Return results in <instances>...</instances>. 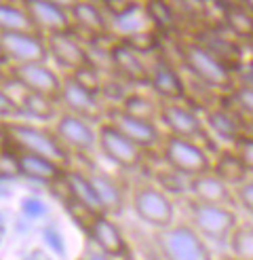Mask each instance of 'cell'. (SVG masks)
<instances>
[{
    "label": "cell",
    "mask_w": 253,
    "mask_h": 260,
    "mask_svg": "<svg viewBox=\"0 0 253 260\" xmlns=\"http://www.w3.org/2000/svg\"><path fill=\"white\" fill-rule=\"evenodd\" d=\"M180 59L184 63V68L194 76V81H198L209 91L224 93V91L232 89L236 85L234 70L228 63H224L218 55H213L209 49L196 43L194 38L180 45Z\"/></svg>",
    "instance_id": "1"
},
{
    "label": "cell",
    "mask_w": 253,
    "mask_h": 260,
    "mask_svg": "<svg viewBox=\"0 0 253 260\" xmlns=\"http://www.w3.org/2000/svg\"><path fill=\"white\" fill-rule=\"evenodd\" d=\"M5 129L9 134V142L17 150L40 154V157H47L68 170L70 150L61 144L53 129L34 125L30 121H5Z\"/></svg>",
    "instance_id": "2"
},
{
    "label": "cell",
    "mask_w": 253,
    "mask_h": 260,
    "mask_svg": "<svg viewBox=\"0 0 253 260\" xmlns=\"http://www.w3.org/2000/svg\"><path fill=\"white\" fill-rule=\"evenodd\" d=\"M152 239L162 260H215L209 243L188 222H173L154 231Z\"/></svg>",
    "instance_id": "3"
},
{
    "label": "cell",
    "mask_w": 253,
    "mask_h": 260,
    "mask_svg": "<svg viewBox=\"0 0 253 260\" xmlns=\"http://www.w3.org/2000/svg\"><path fill=\"white\" fill-rule=\"evenodd\" d=\"M188 220L186 222L192 226L198 235L207 243L228 245V239L238 226V214L236 207L228 205H207L198 203L194 199H188Z\"/></svg>",
    "instance_id": "4"
},
{
    "label": "cell",
    "mask_w": 253,
    "mask_h": 260,
    "mask_svg": "<svg viewBox=\"0 0 253 260\" xmlns=\"http://www.w3.org/2000/svg\"><path fill=\"white\" fill-rule=\"evenodd\" d=\"M160 157L171 172L184 178H192L211 172V154L209 150L194 140L164 136L160 142Z\"/></svg>",
    "instance_id": "5"
},
{
    "label": "cell",
    "mask_w": 253,
    "mask_h": 260,
    "mask_svg": "<svg viewBox=\"0 0 253 260\" xmlns=\"http://www.w3.org/2000/svg\"><path fill=\"white\" fill-rule=\"evenodd\" d=\"M133 214L152 231L167 229L175 222V203L158 184H139L131 192Z\"/></svg>",
    "instance_id": "6"
},
{
    "label": "cell",
    "mask_w": 253,
    "mask_h": 260,
    "mask_svg": "<svg viewBox=\"0 0 253 260\" xmlns=\"http://www.w3.org/2000/svg\"><path fill=\"white\" fill-rule=\"evenodd\" d=\"M158 123L164 127L167 136H177L186 140H211V134L207 132L202 114H198L190 104L186 102H160L158 106Z\"/></svg>",
    "instance_id": "7"
},
{
    "label": "cell",
    "mask_w": 253,
    "mask_h": 260,
    "mask_svg": "<svg viewBox=\"0 0 253 260\" xmlns=\"http://www.w3.org/2000/svg\"><path fill=\"white\" fill-rule=\"evenodd\" d=\"M97 150L120 170H137L144 161V148H139L112 123L104 121L97 127Z\"/></svg>",
    "instance_id": "8"
},
{
    "label": "cell",
    "mask_w": 253,
    "mask_h": 260,
    "mask_svg": "<svg viewBox=\"0 0 253 260\" xmlns=\"http://www.w3.org/2000/svg\"><path fill=\"white\" fill-rule=\"evenodd\" d=\"M59 104L66 108V112H72L93 125H101L108 116V110L101 104V95L82 87L72 74H63Z\"/></svg>",
    "instance_id": "9"
},
{
    "label": "cell",
    "mask_w": 253,
    "mask_h": 260,
    "mask_svg": "<svg viewBox=\"0 0 253 260\" xmlns=\"http://www.w3.org/2000/svg\"><path fill=\"white\" fill-rule=\"evenodd\" d=\"M9 72L25 91L47 95L59 102L63 76H59L47 61H32V63H11Z\"/></svg>",
    "instance_id": "10"
},
{
    "label": "cell",
    "mask_w": 253,
    "mask_h": 260,
    "mask_svg": "<svg viewBox=\"0 0 253 260\" xmlns=\"http://www.w3.org/2000/svg\"><path fill=\"white\" fill-rule=\"evenodd\" d=\"M53 132L68 150H76L82 154L97 150V129L93 127V123H89L72 112L63 110L57 116Z\"/></svg>",
    "instance_id": "11"
},
{
    "label": "cell",
    "mask_w": 253,
    "mask_h": 260,
    "mask_svg": "<svg viewBox=\"0 0 253 260\" xmlns=\"http://www.w3.org/2000/svg\"><path fill=\"white\" fill-rule=\"evenodd\" d=\"M0 43L11 63H32V61H47L49 47L47 36L40 32H7L0 34Z\"/></svg>",
    "instance_id": "12"
},
{
    "label": "cell",
    "mask_w": 253,
    "mask_h": 260,
    "mask_svg": "<svg viewBox=\"0 0 253 260\" xmlns=\"http://www.w3.org/2000/svg\"><path fill=\"white\" fill-rule=\"evenodd\" d=\"M148 87L154 91L160 102H184L186 100V83L180 70L167 57H154L148 63Z\"/></svg>",
    "instance_id": "13"
},
{
    "label": "cell",
    "mask_w": 253,
    "mask_h": 260,
    "mask_svg": "<svg viewBox=\"0 0 253 260\" xmlns=\"http://www.w3.org/2000/svg\"><path fill=\"white\" fill-rule=\"evenodd\" d=\"M106 121L112 123L114 127L118 129V132H122L131 142H135V144H137L139 148H144V150L154 148V146H160V142H162V138H164L154 121L137 119V116L126 114V112H122V110L116 108V106H112V108L108 110Z\"/></svg>",
    "instance_id": "14"
},
{
    "label": "cell",
    "mask_w": 253,
    "mask_h": 260,
    "mask_svg": "<svg viewBox=\"0 0 253 260\" xmlns=\"http://www.w3.org/2000/svg\"><path fill=\"white\" fill-rule=\"evenodd\" d=\"M47 47H49V57H53L55 63L63 70H68V74L87 66V63H93L91 55H89V47L74 32L47 36Z\"/></svg>",
    "instance_id": "15"
},
{
    "label": "cell",
    "mask_w": 253,
    "mask_h": 260,
    "mask_svg": "<svg viewBox=\"0 0 253 260\" xmlns=\"http://www.w3.org/2000/svg\"><path fill=\"white\" fill-rule=\"evenodd\" d=\"M89 239L95 245L97 250H101L108 258L120 260V258H129L131 250H129V241L122 235L120 226L114 222V220L106 214H99L91 226L87 229Z\"/></svg>",
    "instance_id": "16"
},
{
    "label": "cell",
    "mask_w": 253,
    "mask_h": 260,
    "mask_svg": "<svg viewBox=\"0 0 253 260\" xmlns=\"http://www.w3.org/2000/svg\"><path fill=\"white\" fill-rule=\"evenodd\" d=\"M21 7L30 15L36 32H45L47 36L72 32V17L68 9L51 3V0H23Z\"/></svg>",
    "instance_id": "17"
},
{
    "label": "cell",
    "mask_w": 253,
    "mask_h": 260,
    "mask_svg": "<svg viewBox=\"0 0 253 260\" xmlns=\"http://www.w3.org/2000/svg\"><path fill=\"white\" fill-rule=\"evenodd\" d=\"M13 157H15L17 176L38 182V184H47V186L61 184L63 178H66V172H68L66 167H61L59 163L51 161L47 157H40V154L17 150V154H13Z\"/></svg>",
    "instance_id": "18"
},
{
    "label": "cell",
    "mask_w": 253,
    "mask_h": 260,
    "mask_svg": "<svg viewBox=\"0 0 253 260\" xmlns=\"http://www.w3.org/2000/svg\"><path fill=\"white\" fill-rule=\"evenodd\" d=\"M194 41L200 43L205 49H209L213 55H218L234 72L238 70L240 63L247 59L243 55V45H240V41L228 32L224 25H222V28H205V30L196 32Z\"/></svg>",
    "instance_id": "19"
},
{
    "label": "cell",
    "mask_w": 253,
    "mask_h": 260,
    "mask_svg": "<svg viewBox=\"0 0 253 260\" xmlns=\"http://www.w3.org/2000/svg\"><path fill=\"white\" fill-rule=\"evenodd\" d=\"M186 192L190 194V199H194V201H198V203L236 207L234 188L228 186L224 180H220L218 176L211 174V172L188 178Z\"/></svg>",
    "instance_id": "20"
},
{
    "label": "cell",
    "mask_w": 253,
    "mask_h": 260,
    "mask_svg": "<svg viewBox=\"0 0 253 260\" xmlns=\"http://www.w3.org/2000/svg\"><path fill=\"white\" fill-rule=\"evenodd\" d=\"M110 59H112V74L120 76L122 81L131 85L148 87V63L144 61L142 53H137L124 43H116L110 47Z\"/></svg>",
    "instance_id": "21"
},
{
    "label": "cell",
    "mask_w": 253,
    "mask_h": 260,
    "mask_svg": "<svg viewBox=\"0 0 253 260\" xmlns=\"http://www.w3.org/2000/svg\"><path fill=\"white\" fill-rule=\"evenodd\" d=\"M202 121H205V127L211 134V138L226 142L228 146H232L243 136V121L232 110L222 106L220 102H218V106H209L202 112Z\"/></svg>",
    "instance_id": "22"
},
{
    "label": "cell",
    "mask_w": 253,
    "mask_h": 260,
    "mask_svg": "<svg viewBox=\"0 0 253 260\" xmlns=\"http://www.w3.org/2000/svg\"><path fill=\"white\" fill-rule=\"evenodd\" d=\"M211 174H215L220 180H224L228 186L236 188L238 184L251 176L247 172V167L243 163V159L236 154V150L232 146H226L222 150H215L211 157Z\"/></svg>",
    "instance_id": "23"
},
{
    "label": "cell",
    "mask_w": 253,
    "mask_h": 260,
    "mask_svg": "<svg viewBox=\"0 0 253 260\" xmlns=\"http://www.w3.org/2000/svg\"><path fill=\"white\" fill-rule=\"evenodd\" d=\"M91 182L97 190V197L101 203V210H104L106 216H120L124 205H126V197H124V190L112 176L104 174V172H91Z\"/></svg>",
    "instance_id": "24"
},
{
    "label": "cell",
    "mask_w": 253,
    "mask_h": 260,
    "mask_svg": "<svg viewBox=\"0 0 253 260\" xmlns=\"http://www.w3.org/2000/svg\"><path fill=\"white\" fill-rule=\"evenodd\" d=\"M63 188H66L68 197L74 199L76 203L85 205L87 210H91L95 214H104L101 203H99V197H97V190H95L93 182H91V176L89 174L78 172V170H68L66 178H63Z\"/></svg>",
    "instance_id": "25"
},
{
    "label": "cell",
    "mask_w": 253,
    "mask_h": 260,
    "mask_svg": "<svg viewBox=\"0 0 253 260\" xmlns=\"http://www.w3.org/2000/svg\"><path fill=\"white\" fill-rule=\"evenodd\" d=\"M70 17H72V23H76L80 30H85L87 34H91L95 38L106 36L110 32V19L91 0H78L70 9Z\"/></svg>",
    "instance_id": "26"
},
{
    "label": "cell",
    "mask_w": 253,
    "mask_h": 260,
    "mask_svg": "<svg viewBox=\"0 0 253 260\" xmlns=\"http://www.w3.org/2000/svg\"><path fill=\"white\" fill-rule=\"evenodd\" d=\"M222 23L238 41H247V43L253 41V13L249 9H245L243 5H238L236 0L224 5Z\"/></svg>",
    "instance_id": "27"
},
{
    "label": "cell",
    "mask_w": 253,
    "mask_h": 260,
    "mask_svg": "<svg viewBox=\"0 0 253 260\" xmlns=\"http://www.w3.org/2000/svg\"><path fill=\"white\" fill-rule=\"evenodd\" d=\"M55 100H51L47 95L34 93V91H23L19 98V106L23 110V116H28L30 121L38 123H49V121H57L59 108H57Z\"/></svg>",
    "instance_id": "28"
},
{
    "label": "cell",
    "mask_w": 253,
    "mask_h": 260,
    "mask_svg": "<svg viewBox=\"0 0 253 260\" xmlns=\"http://www.w3.org/2000/svg\"><path fill=\"white\" fill-rule=\"evenodd\" d=\"M220 104L232 110L240 121H251L253 119V87L249 85H234L232 89L220 93Z\"/></svg>",
    "instance_id": "29"
},
{
    "label": "cell",
    "mask_w": 253,
    "mask_h": 260,
    "mask_svg": "<svg viewBox=\"0 0 253 260\" xmlns=\"http://www.w3.org/2000/svg\"><path fill=\"white\" fill-rule=\"evenodd\" d=\"M7 32H36L23 7H17L13 3H0V34Z\"/></svg>",
    "instance_id": "30"
},
{
    "label": "cell",
    "mask_w": 253,
    "mask_h": 260,
    "mask_svg": "<svg viewBox=\"0 0 253 260\" xmlns=\"http://www.w3.org/2000/svg\"><path fill=\"white\" fill-rule=\"evenodd\" d=\"M158 106L160 102H154L152 98L144 95V93H129L116 108H120L122 112L137 116V119H146V121H154L158 123Z\"/></svg>",
    "instance_id": "31"
},
{
    "label": "cell",
    "mask_w": 253,
    "mask_h": 260,
    "mask_svg": "<svg viewBox=\"0 0 253 260\" xmlns=\"http://www.w3.org/2000/svg\"><path fill=\"white\" fill-rule=\"evenodd\" d=\"M228 252L240 260H253V222H238L228 239Z\"/></svg>",
    "instance_id": "32"
},
{
    "label": "cell",
    "mask_w": 253,
    "mask_h": 260,
    "mask_svg": "<svg viewBox=\"0 0 253 260\" xmlns=\"http://www.w3.org/2000/svg\"><path fill=\"white\" fill-rule=\"evenodd\" d=\"M70 74H72L82 87L95 91V93H99V91H101V85H104V76H101V70L95 66V63H87V66L74 70V72H70Z\"/></svg>",
    "instance_id": "33"
},
{
    "label": "cell",
    "mask_w": 253,
    "mask_h": 260,
    "mask_svg": "<svg viewBox=\"0 0 253 260\" xmlns=\"http://www.w3.org/2000/svg\"><path fill=\"white\" fill-rule=\"evenodd\" d=\"M19 116H23L19 100H15L9 91L0 87V121H15Z\"/></svg>",
    "instance_id": "34"
},
{
    "label": "cell",
    "mask_w": 253,
    "mask_h": 260,
    "mask_svg": "<svg viewBox=\"0 0 253 260\" xmlns=\"http://www.w3.org/2000/svg\"><path fill=\"white\" fill-rule=\"evenodd\" d=\"M19 210L28 220H40L47 216V203L36 194H28L19 201Z\"/></svg>",
    "instance_id": "35"
},
{
    "label": "cell",
    "mask_w": 253,
    "mask_h": 260,
    "mask_svg": "<svg viewBox=\"0 0 253 260\" xmlns=\"http://www.w3.org/2000/svg\"><path fill=\"white\" fill-rule=\"evenodd\" d=\"M234 199H236V207L253 216V176H249L243 184L234 188Z\"/></svg>",
    "instance_id": "36"
},
{
    "label": "cell",
    "mask_w": 253,
    "mask_h": 260,
    "mask_svg": "<svg viewBox=\"0 0 253 260\" xmlns=\"http://www.w3.org/2000/svg\"><path fill=\"white\" fill-rule=\"evenodd\" d=\"M43 241H45L55 254L66 256V239H63L61 231H59L55 224H47V226L43 229Z\"/></svg>",
    "instance_id": "37"
},
{
    "label": "cell",
    "mask_w": 253,
    "mask_h": 260,
    "mask_svg": "<svg viewBox=\"0 0 253 260\" xmlns=\"http://www.w3.org/2000/svg\"><path fill=\"white\" fill-rule=\"evenodd\" d=\"M232 148L236 150V154L240 159H243V163H245V167H247V172L253 176V138H247V136H240L234 144H232Z\"/></svg>",
    "instance_id": "38"
},
{
    "label": "cell",
    "mask_w": 253,
    "mask_h": 260,
    "mask_svg": "<svg viewBox=\"0 0 253 260\" xmlns=\"http://www.w3.org/2000/svg\"><path fill=\"white\" fill-rule=\"evenodd\" d=\"M234 79L238 85H249L253 87V57H247L234 72Z\"/></svg>",
    "instance_id": "39"
},
{
    "label": "cell",
    "mask_w": 253,
    "mask_h": 260,
    "mask_svg": "<svg viewBox=\"0 0 253 260\" xmlns=\"http://www.w3.org/2000/svg\"><path fill=\"white\" fill-rule=\"evenodd\" d=\"M23 260H53V258H51L43 248H34L28 256H23Z\"/></svg>",
    "instance_id": "40"
},
{
    "label": "cell",
    "mask_w": 253,
    "mask_h": 260,
    "mask_svg": "<svg viewBox=\"0 0 253 260\" xmlns=\"http://www.w3.org/2000/svg\"><path fill=\"white\" fill-rule=\"evenodd\" d=\"M7 144H9V134L5 129V123H0V150H3Z\"/></svg>",
    "instance_id": "41"
},
{
    "label": "cell",
    "mask_w": 253,
    "mask_h": 260,
    "mask_svg": "<svg viewBox=\"0 0 253 260\" xmlns=\"http://www.w3.org/2000/svg\"><path fill=\"white\" fill-rule=\"evenodd\" d=\"M5 235H7V216L0 212V243H3Z\"/></svg>",
    "instance_id": "42"
},
{
    "label": "cell",
    "mask_w": 253,
    "mask_h": 260,
    "mask_svg": "<svg viewBox=\"0 0 253 260\" xmlns=\"http://www.w3.org/2000/svg\"><path fill=\"white\" fill-rule=\"evenodd\" d=\"M51 3H55V5H59V7H63V9H72L76 3H78V0H51Z\"/></svg>",
    "instance_id": "43"
},
{
    "label": "cell",
    "mask_w": 253,
    "mask_h": 260,
    "mask_svg": "<svg viewBox=\"0 0 253 260\" xmlns=\"http://www.w3.org/2000/svg\"><path fill=\"white\" fill-rule=\"evenodd\" d=\"M243 136H247V138H253V119L243 123Z\"/></svg>",
    "instance_id": "44"
},
{
    "label": "cell",
    "mask_w": 253,
    "mask_h": 260,
    "mask_svg": "<svg viewBox=\"0 0 253 260\" xmlns=\"http://www.w3.org/2000/svg\"><path fill=\"white\" fill-rule=\"evenodd\" d=\"M236 3H238V5H243L245 9H249V11L253 13V0H236Z\"/></svg>",
    "instance_id": "45"
},
{
    "label": "cell",
    "mask_w": 253,
    "mask_h": 260,
    "mask_svg": "<svg viewBox=\"0 0 253 260\" xmlns=\"http://www.w3.org/2000/svg\"><path fill=\"white\" fill-rule=\"evenodd\" d=\"M215 260H240L238 256H234V254H230V252H228V254H224V256H220V258H215Z\"/></svg>",
    "instance_id": "46"
},
{
    "label": "cell",
    "mask_w": 253,
    "mask_h": 260,
    "mask_svg": "<svg viewBox=\"0 0 253 260\" xmlns=\"http://www.w3.org/2000/svg\"><path fill=\"white\" fill-rule=\"evenodd\" d=\"M3 63H7V55L3 51V43H0V66H3Z\"/></svg>",
    "instance_id": "47"
},
{
    "label": "cell",
    "mask_w": 253,
    "mask_h": 260,
    "mask_svg": "<svg viewBox=\"0 0 253 260\" xmlns=\"http://www.w3.org/2000/svg\"><path fill=\"white\" fill-rule=\"evenodd\" d=\"M0 3H11V0H0Z\"/></svg>",
    "instance_id": "48"
},
{
    "label": "cell",
    "mask_w": 253,
    "mask_h": 260,
    "mask_svg": "<svg viewBox=\"0 0 253 260\" xmlns=\"http://www.w3.org/2000/svg\"><path fill=\"white\" fill-rule=\"evenodd\" d=\"M251 45H253V41H251Z\"/></svg>",
    "instance_id": "49"
}]
</instances>
